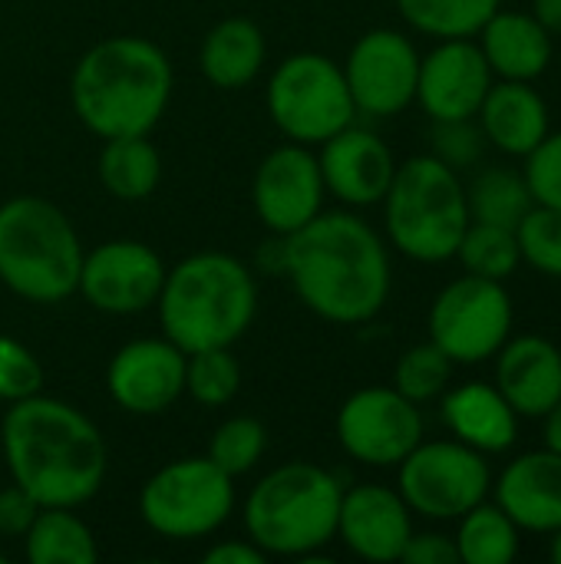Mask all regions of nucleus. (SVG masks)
Here are the masks:
<instances>
[{
  "label": "nucleus",
  "mask_w": 561,
  "mask_h": 564,
  "mask_svg": "<svg viewBox=\"0 0 561 564\" xmlns=\"http://www.w3.org/2000/svg\"><path fill=\"white\" fill-rule=\"evenodd\" d=\"M559 73H561V53H559Z\"/></svg>",
  "instance_id": "obj_47"
},
{
  "label": "nucleus",
  "mask_w": 561,
  "mask_h": 564,
  "mask_svg": "<svg viewBox=\"0 0 561 564\" xmlns=\"http://www.w3.org/2000/svg\"><path fill=\"white\" fill-rule=\"evenodd\" d=\"M493 502L519 532L552 535L561 529V453L542 446L506 463L493 479Z\"/></svg>",
  "instance_id": "obj_20"
},
{
  "label": "nucleus",
  "mask_w": 561,
  "mask_h": 564,
  "mask_svg": "<svg viewBox=\"0 0 561 564\" xmlns=\"http://www.w3.org/2000/svg\"><path fill=\"white\" fill-rule=\"evenodd\" d=\"M344 482L317 463L271 469L245 499V532L271 558H311L337 539Z\"/></svg>",
  "instance_id": "obj_5"
},
{
  "label": "nucleus",
  "mask_w": 561,
  "mask_h": 564,
  "mask_svg": "<svg viewBox=\"0 0 561 564\" xmlns=\"http://www.w3.org/2000/svg\"><path fill=\"white\" fill-rule=\"evenodd\" d=\"M165 261L155 248L136 238H112L83 254L76 294L112 317H129L155 307L165 284Z\"/></svg>",
  "instance_id": "obj_13"
},
{
  "label": "nucleus",
  "mask_w": 561,
  "mask_h": 564,
  "mask_svg": "<svg viewBox=\"0 0 561 564\" xmlns=\"http://www.w3.org/2000/svg\"><path fill=\"white\" fill-rule=\"evenodd\" d=\"M265 449H268V430L261 420L255 416H231L225 420L215 433H212V443H208V459L228 473L231 479L238 476H248L261 459H265Z\"/></svg>",
  "instance_id": "obj_34"
},
{
  "label": "nucleus",
  "mask_w": 561,
  "mask_h": 564,
  "mask_svg": "<svg viewBox=\"0 0 561 564\" xmlns=\"http://www.w3.org/2000/svg\"><path fill=\"white\" fill-rule=\"evenodd\" d=\"M453 367L456 364L433 340L413 344L410 350L400 354V360L393 367V390L403 393L417 406L433 403V400H440L450 390Z\"/></svg>",
  "instance_id": "obj_33"
},
{
  "label": "nucleus",
  "mask_w": 561,
  "mask_h": 564,
  "mask_svg": "<svg viewBox=\"0 0 561 564\" xmlns=\"http://www.w3.org/2000/svg\"><path fill=\"white\" fill-rule=\"evenodd\" d=\"M324 178L317 152L301 142L271 149L251 182V205L268 235H294L317 212H324Z\"/></svg>",
  "instance_id": "obj_15"
},
{
  "label": "nucleus",
  "mask_w": 561,
  "mask_h": 564,
  "mask_svg": "<svg viewBox=\"0 0 561 564\" xmlns=\"http://www.w3.org/2000/svg\"><path fill=\"white\" fill-rule=\"evenodd\" d=\"M40 390H43V367L36 354L26 344L0 334V403H17Z\"/></svg>",
  "instance_id": "obj_36"
},
{
  "label": "nucleus",
  "mask_w": 561,
  "mask_h": 564,
  "mask_svg": "<svg viewBox=\"0 0 561 564\" xmlns=\"http://www.w3.org/2000/svg\"><path fill=\"white\" fill-rule=\"evenodd\" d=\"M83 241L50 198L13 195L0 205V284L40 307L76 294Z\"/></svg>",
  "instance_id": "obj_6"
},
{
  "label": "nucleus",
  "mask_w": 561,
  "mask_h": 564,
  "mask_svg": "<svg viewBox=\"0 0 561 564\" xmlns=\"http://www.w3.org/2000/svg\"><path fill=\"white\" fill-rule=\"evenodd\" d=\"M532 17H536L552 36H561V0H532Z\"/></svg>",
  "instance_id": "obj_43"
},
{
  "label": "nucleus",
  "mask_w": 561,
  "mask_h": 564,
  "mask_svg": "<svg viewBox=\"0 0 561 564\" xmlns=\"http://www.w3.org/2000/svg\"><path fill=\"white\" fill-rule=\"evenodd\" d=\"M317 149L321 178L331 198H337L344 208H370L384 202L397 172V159L377 132L350 122Z\"/></svg>",
  "instance_id": "obj_18"
},
{
  "label": "nucleus",
  "mask_w": 561,
  "mask_h": 564,
  "mask_svg": "<svg viewBox=\"0 0 561 564\" xmlns=\"http://www.w3.org/2000/svg\"><path fill=\"white\" fill-rule=\"evenodd\" d=\"M0 564H7V558H3V555H0Z\"/></svg>",
  "instance_id": "obj_46"
},
{
  "label": "nucleus",
  "mask_w": 561,
  "mask_h": 564,
  "mask_svg": "<svg viewBox=\"0 0 561 564\" xmlns=\"http://www.w3.org/2000/svg\"><path fill=\"white\" fill-rule=\"evenodd\" d=\"M403 564H456L460 562V552H456V542L453 535L446 532H413L403 555Z\"/></svg>",
  "instance_id": "obj_40"
},
{
  "label": "nucleus",
  "mask_w": 561,
  "mask_h": 564,
  "mask_svg": "<svg viewBox=\"0 0 561 564\" xmlns=\"http://www.w3.org/2000/svg\"><path fill=\"white\" fill-rule=\"evenodd\" d=\"M235 479L208 456L172 459L155 469L139 492L142 522L169 542L215 535L235 512Z\"/></svg>",
  "instance_id": "obj_9"
},
{
  "label": "nucleus",
  "mask_w": 561,
  "mask_h": 564,
  "mask_svg": "<svg viewBox=\"0 0 561 564\" xmlns=\"http://www.w3.org/2000/svg\"><path fill=\"white\" fill-rule=\"evenodd\" d=\"M23 555L30 564H96L99 545L93 529L76 509H40L23 535Z\"/></svg>",
  "instance_id": "obj_27"
},
{
  "label": "nucleus",
  "mask_w": 561,
  "mask_h": 564,
  "mask_svg": "<svg viewBox=\"0 0 561 564\" xmlns=\"http://www.w3.org/2000/svg\"><path fill=\"white\" fill-rule=\"evenodd\" d=\"M476 122L493 149L513 159H526L549 132L552 112L536 83L496 79L476 112Z\"/></svg>",
  "instance_id": "obj_23"
},
{
  "label": "nucleus",
  "mask_w": 561,
  "mask_h": 564,
  "mask_svg": "<svg viewBox=\"0 0 561 564\" xmlns=\"http://www.w3.org/2000/svg\"><path fill=\"white\" fill-rule=\"evenodd\" d=\"M499 7L503 0H397L407 26L433 40L476 36Z\"/></svg>",
  "instance_id": "obj_30"
},
{
  "label": "nucleus",
  "mask_w": 561,
  "mask_h": 564,
  "mask_svg": "<svg viewBox=\"0 0 561 564\" xmlns=\"http://www.w3.org/2000/svg\"><path fill=\"white\" fill-rule=\"evenodd\" d=\"M413 535V512L403 496L380 482L344 486L341 512H337V539L344 549L364 562H400L407 542Z\"/></svg>",
  "instance_id": "obj_19"
},
{
  "label": "nucleus",
  "mask_w": 561,
  "mask_h": 564,
  "mask_svg": "<svg viewBox=\"0 0 561 564\" xmlns=\"http://www.w3.org/2000/svg\"><path fill=\"white\" fill-rule=\"evenodd\" d=\"M384 228L390 248L420 264H443L470 228L466 185L456 169L433 152L397 162L393 182L384 195Z\"/></svg>",
  "instance_id": "obj_7"
},
{
  "label": "nucleus",
  "mask_w": 561,
  "mask_h": 564,
  "mask_svg": "<svg viewBox=\"0 0 561 564\" xmlns=\"http://www.w3.org/2000/svg\"><path fill=\"white\" fill-rule=\"evenodd\" d=\"M397 492L427 522H456L493 492L489 456L460 440H423L397 466Z\"/></svg>",
  "instance_id": "obj_11"
},
{
  "label": "nucleus",
  "mask_w": 561,
  "mask_h": 564,
  "mask_svg": "<svg viewBox=\"0 0 561 564\" xmlns=\"http://www.w3.org/2000/svg\"><path fill=\"white\" fill-rule=\"evenodd\" d=\"M0 449L10 479L40 509H79L106 482L109 449L99 426L66 400L33 393L7 403Z\"/></svg>",
  "instance_id": "obj_2"
},
{
  "label": "nucleus",
  "mask_w": 561,
  "mask_h": 564,
  "mask_svg": "<svg viewBox=\"0 0 561 564\" xmlns=\"http://www.w3.org/2000/svg\"><path fill=\"white\" fill-rule=\"evenodd\" d=\"M549 539H552V542H549V555H552V562L561 564V529L559 532H552Z\"/></svg>",
  "instance_id": "obj_45"
},
{
  "label": "nucleus",
  "mask_w": 561,
  "mask_h": 564,
  "mask_svg": "<svg viewBox=\"0 0 561 564\" xmlns=\"http://www.w3.org/2000/svg\"><path fill=\"white\" fill-rule=\"evenodd\" d=\"M268 59L265 33L248 17H225L215 23L198 46V69L215 89L251 86Z\"/></svg>",
  "instance_id": "obj_25"
},
{
  "label": "nucleus",
  "mask_w": 561,
  "mask_h": 564,
  "mask_svg": "<svg viewBox=\"0 0 561 564\" xmlns=\"http://www.w3.org/2000/svg\"><path fill=\"white\" fill-rule=\"evenodd\" d=\"M268 116L288 142L321 145L347 129L360 112L347 89L341 63L324 53H291L268 79Z\"/></svg>",
  "instance_id": "obj_8"
},
{
  "label": "nucleus",
  "mask_w": 561,
  "mask_h": 564,
  "mask_svg": "<svg viewBox=\"0 0 561 564\" xmlns=\"http://www.w3.org/2000/svg\"><path fill=\"white\" fill-rule=\"evenodd\" d=\"M112 403L132 416H159L185 393V350L169 337L122 344L106 367Z\"/></svg>",
  "instance_id": "obj_16"
},
{
  "label": "nucleus",
  "mask_w": 561,
  "mask_h": 564,
  "mask_svg": "<svg viewBox=\"0 0 561 564\" xmlns=\"http://www.w3.org/2000/svg\"><path fill=\"white\" fill-rule=\"evenodd\" d=\"M440 416L453 440L466 443L483 456L509 453L519 443L522 416L509 406V400L496 390V383L470 380L450 387L440 397Z\"/></svg>",
  "instance_id": "obj_22"
},
{
  "label": "nucleus",
  "mask_w": 561,
  "mask_h": 564,
  "mask_svg": "<svg viewBox=\"0 0 561 564\" xmlns=\"http://www.w3.org/2000/svg\"><path fill=\"white\" fill-rule=\"evenodd\" d=\"M493 83L496 76L476 36L436 40V46L420 56L417 102L433 122L476 119Z\"/></svg>",
  "instance_id": "obj_17"
},
{
  "label": "nucleus",
  "mask_w": 561,
  "mask_h": 564,
  "mask_svg": "<svg viewBox=\"0 0 561 564\" xmlns=\"http://www.w3.org/2000/svg\"><path fill=\"white\" fill-rule=\"evenodd\" d=\"M334 433L360 466L397 469L423 443V413L393 387H364L341 403Z\"/></svg>",
  "instance_id": "obj_12"
},
{
  "label": "nucleus",
  "mask_w": 561,
  "mask_h": 564,
  "mask_svg": "<svg viewBox=\"0 0 561 564\" xmlns=\"http://www.w3.org/2000/svg\"><path fill=\"white\" fill-rule=\"evenodd\" d=\"M175 86L165 50L145 36L119 33L93 43L73 66L69 106L99 139L149 135L169 109Z\"/></svg>",
  "instance_id": "obj_3"
},
{
  "label": "nucleus",
  "mask_w": 561,
  "mask_h": 564,
  "mask_svg": "<svg viewBox=\"0 0 561 564\" xmlns=\"http://www.w3.org/2000/svg\"><path fill=\"white\" fill-rule=\"evenodd\" d=\"M420 56L423 53L407 33L393 26L367 30L350 46L347 63H341L357 112L390 119V116H400L407 106H413Z\"/></svg>",
  "instance_id": "obj_14"
},
{
  "label": "nucleus",
  "mask_w": 561,
  "mask_h": 564,
  "mask_svg": "<svg viewBox=\"0 0 561 564\" xmlns=\"http://www.w3.org/2000/svg\"><path fill=\"white\" fill-rule=\"evenodd\" d=\"M496 360V390L522 420H546L561 400V347L539 334L509 337Z\"/></svg>",
  "instance_id": "obj_21"
},
{
  "label": "nucleus",
  "mask_w": 561,
  "mask_h": 564,
  "mask_svg": "<svg viewBox=\"0 0 561 564\" xmlns=\"http://www.w3.org/2000/svg\"><path fill=\"white\" fill-rule=\"evenodd\" d=\"M241 390V364L231 347H208L185 354V393L205 406H228Z\"/></svg>",
  "instance_id": "obj_32"
},
{
  "label": "nucleus",
  "mask_w": 561,
  "mask_h": 564,
  "mask_svg": "<svg viewBox=\"0 0 561 564\" xmlns=\"http://www.w3.org/2000/svg\"><path fill=\"white\" fill-rule=\"evenodd\" d=\"M460 529L453 535L460 562L466 564H509L519 555L522 532L519 525L496 506V502H479L466 516L456 519Z\"/></svg>",
  "instance_id": "obj_28"
},
{
  "label": "nucleus",
  "mask_w": 561,
  "mask_h": 564,
  "mask_svg": "<svg viewBox=\"0 0 561 564\" xmlns=\"http://www.w3.org/2000/svg\"><path fill=\"white\" fill-rule=\"evenodd\" d=\"M255 264L261 274H271V278H284L288 271V235H271L258 245V254H255Z\"/></svg>",
  "instance_id": "obj_42"
},
{
  "label": "nucleus",
  "mask_w": 561,
  "mask_h": 564,
  "mask_svg": "<svg viewBox=\"0 0 561 564\" xmlns=\"http://www.w3.org/2000/svg\"><path fill=\"white\" fill-rule=\"evenodd\" d=\"M516 304L506 281H489L479 274H463L450 281L430 304L427 330L430 340L456 364L479 367L499 354L513 337Z\"/></svg>",
  "instance_id": "obj_10"
},
{
  "label": "nucleus",
  "mask_w": 561,
  "mask_h": 564,
  "mask_svg": "<svg viewBox=\"0 0 561 564\" xmlns=\"http://www.w3.org/2000/svg\"><path fill=\"white\" fill-rule=\"evenodd\" d=\"M301 304L327 324L357 327L374 321L393 288L384 235L350 208L317 212L288 235V271Z\"/></svg>",
  "instance_id": "obj_1"
},
{
  "label": "nucleus",
  "mask_w": 561,
  "mask_h": 564,
  "mask_svg": "<svg viewBox=\"0 0 561 564\" xmlns=\"http://www.w3.org/2000/svg\"><path fill=\"white\" fill-rule=\"evenodd\" d=\"M155 307L165 337L179 350L231 347L258 314V281L228 251H195L165 271Z\"/></svg>",
  "instance_id": "obj_4"
},
{
  "label": "nucleus",
  "mask_w": 561,
  "mask_h": 564,
  "mask_svg": "<svg viewBox=\"0 0 561 564\" xmlns=\"http://www.w3.org/2000/svg\"><path fill=\"white\" fill-rule=\"evenodd\" d=\"M542 423H546V446H549V449H555V453H561V400H559V406H555Z\"/></svg>",
  "instance_id": "obj_44"
},
{
  "label": "nucleus",
  "mask_w": 561,
  "mask_h": 564,
  "mask_svg": "<svg viewBox=\"0 0 561 564\" xmlns=\"http://www.w3.org/2000/svg\"><path fill=\"white\" fill-rule=\"evenodd\" d=\"M466 205H470V221L516 228L536 202L522 172L493 165L476 172V178L466 185Z\"/></svg>",
  "instance_id": "obj_29"
},
{
  "label": "nucleus",
  "mask_w": 561,
  "mask_h": 564,
  "mask_svg": "<svg viewBox=\"0 0 561 564\" xmlns=\"http://www.w3.org/2000/svg\"><path fill=\"white\" fill-rule=\"evenodd\" d=\"M456 261L466 268V274H479L489 281H509L522 264L516 228L470 221V228L456 248Z\"/></svg>",
  "instance_id": "obj_31"
},
{
  "label": "nucleus",
  "mask_w": 561,
  "mask_h": 564,
  "mask_svg": "<svg viewBox=\"0 0 561 564\" xmlns=\"http://www.w3.org/2000/svg\"><path fill=\"white\" fill-rule=\"evenodd\" d=\"M96 172L103 188L119 202H145L162 182V152L149 135L103 139Z\"/></svg>",
  "instance_id": "obj_26"
},
{
  "label": "nucleus",
  "mask_w": 561,
  "mask_h": 564,
  "mask_svg": "<svg viewBox=\"0 0 561 564\" xmlns=\"http://www.w3.org/2000/svg\"><path fill=\"white\" fill-rule=\"evenodd\" d=\"M202 562L205 564H265L268 562V555H265L251 539H245V542L228 539V542L212 545V549L202 555Z\"/></svg>",
  "instance_id": "obj_41"
},
{
  "label": "nucleus",
  "mask_w": 561,
  "mask_h": 564,
  "mask_svg": "<svg viewBox=\"0 0 561 564\" xmlns=\"http://www.w3.org/2000/svg\"><path fill=\"white\" fill-rule=\"evenodd\" d=\"M522 264L536 268L546 278L561 281V212L549 205H532L516 225Z\"/></svg>",
  "instance_id": "obj_35"
},
{
  "label": "nucleus",
  "mask_w": 561,
  "mask_h": 564,
  "mask_svg": "<svg viewBox=\"0 0 561 564\" xmlns=\"http://www.w3.org/2000/svg\"><path fill=\"white\" fill-rule=\"evenodd\" d=\"M433 155L446 162L450 169L463 172L473 169L483 152H486V135L476 119H450V122H433Z\"/></svg>",
  "instance_id": "obj_37"
},
{
  "label": "nucleus",
  "mask_w": 561,
  "mask_h": 564,
  "mask_svg": "<svg viewBox=\"0 0 561 564\" xmlns=\"http://www.w3.org/2000/svg\"><path fill=\"white\" fill-rule=\"evenodd\" d=\"M476 43L496 79L536 83L539 76H546V69L555 59L552 33L532 17V10L499 7L476 33Z\"/></svg>",
  "instance_id": "obj_24"
},
{
  "label": "nucleus",
  "mask_w": 561,
  "mask_h": 564,
  "mask_svg": "<svg viewBox=\"0 0 561 564\" xmlns=\"http://www.w3.org/2000/svg\"><path fill=\"white\" fill-rule=\"evenodd\" d=\"M526 185L536 205H549L561 212V129L549 132L529 155H526Z\"/></svg>",
  "instance_id": "obj_38"
},
{
  "label": "nucleus",
  "mask_w": 561,
  "mask_h": 564,
  "mask_svg": "<svg viewBox=\"0 0 561 564\" xmlns=\"http://www.w3.org/2000/svg\"><path fill=\"white\" fill-rule=\"evenodd\" d=\"M36 512H40V506L17 482L0 489V535L3 539H23L30 522L36 519Z\"/></svg>",
  "instance_id": "obj_39"
}]
</instances>
